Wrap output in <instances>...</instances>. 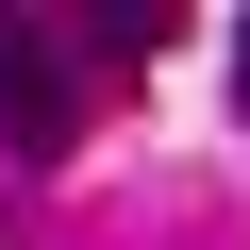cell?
<instances>
[{
	"mask_svg": "<svg viewBox=\"0 0 250 250\" xmlns=\"http://www.w3.org/2000/svg\"><path fill=\"white\" fill-rule=\"evenodd\" d=\"M0 134H17V150H67V67L34 34H0Z\"/></svg>",
	"mask_w": 250,
	"mask_h": 250,
	"instance_id": "cell-1",
	"label": "cell"
},
{
	"mask_svg": "<svg viewBox=\"0 0 250 250\" xmlns=\"http://www.w3.org/2000/svg\"><path fill=\"white\" fill-rule=\"evenodd\" d=\"M233 100H250V34H233Z\"/></svg>",
	"mask_w": 250,
	"mask_h": 250,
	"instance_id": "cell-2",
	"label": "cell"
}]
</instances>
